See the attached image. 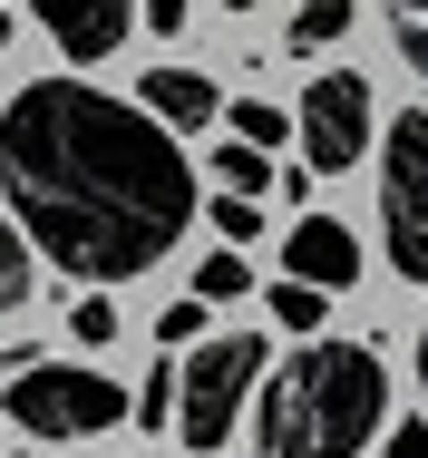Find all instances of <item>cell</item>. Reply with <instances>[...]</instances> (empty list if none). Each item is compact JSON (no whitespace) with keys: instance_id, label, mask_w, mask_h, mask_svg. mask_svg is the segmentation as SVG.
<instances>
[{"instance_id":"cell-17","label":"cell","mask_w":428,"mask_h":458,"mask_svg":"<svg viewBox=\"0 0 428 458\" xmlns=\"http://www.w3.org/2000/svg\"><path fill=\"white\" fill-rule=\"evenodd\" d=\"M195 293L205 302H234V293H254V274H244V254L224 244V254H205V274H195Z\"/></svg>"},{"instance_id":"cell-16","label":"cell","mask_w":428,"mask_h":458,"mask_svg":"<svg viewBox=\"0 0 428 458\" xmlns=\"http://www.w3.org/2000/svg\"><path fill=\"white\" fill-rule=\"evenodd\" d=\"M10 302H29V234L20 225H0V312Z\"/></svg>"},{"instance_id":"cell-18","label":"cell","mask_w":428,"mask_h":458,"mask_svg":"<svg viewBox=\"0 0 428 458\" xmlns=\"http://www.w3.org/2000/svg\"><path fill=\"white\" fill-rule=\"evenodd\" d=\"M205 215H214L224 244H254V234H263V195H224V205H205Z\"/></svg>"},{"instance_id":"cell-2","label":"cell","mask_w":428,"mask_h":458,"mask_svg":"<svg viewBox=\"0 0 428 458\" xmlns=\"http://www.w3.org/2000/svg\"><path fill=\"white\" fill-rule=\"evenodd\" d=\"M390 420V370L360 342H312L282 361L254 400V449L263 458H360Z\"/></svg>"},{"instance_id":"cell-4","label":"cell","mask_w":428,"mask_h":458,"mask_svg":"<svg viewBox=\"0 0 428 458\" xmlns=\"http://www.w3.org/2000/svg\"><path fill=\"white\" fill-rule=\"evenodd\" d=\"M254 380H263L254 332H214L195 361H175V429H185V449H224L244 400H254Z\"/></svg>"},{"instance_id":"cell-21","label":"cell","mask_w":428,"mask_h":458,"mask_svg":"<svg viewBox=\"0 0 428 458\" xmlns=\"http://www.w3.org/2000/svg\"><path fill=\"white\" fill-rule=\"evenodd\" d=\"M390 439V458H428V420H399V429H380Z\"/></svg>"},{"instance_id":"cell-14","label":"cell","mask_w":428,"mask_h":458,"mask_svg":"<svg viewBox=\"0 0 428 458\" xmlns=\"http://www.w3.org/2000/svg\"><path fill=\"white\" fill-rule=\"evenodd\" d=\"M224 117H234V137H244V147H263V157L282 147V107H273V98H234Z\"/></svg>"},{"instance_id":"cell-23","label":"cell","mask_w":428,"mask_h":458,"mask_svg":"<svg viewBox=\"0 0 428 458\" xmlns=\"http://www.w3.org/2000/svg\"><path fill=\"white\" fill-rule=\"evenodd\" d=\"M419 390H428V332H419Z\"/></svg>"},{"instance_id":"cell-5","label":"cell","mask_w":428,"mask_h":458,"mask_svg":"<svg viewBox=\"0 0 428 458\" xmlns=\"http://www.w3.org/2000/svg\"><path fill=\"white\" fill-rule=\"evenodd\" d=\"M380 244L409 283H428V117L380 127Z\"/></svg>"},{"instance_id":"cell-10","label":"cell","mask_w":428,"mask_h":458,"mask_svg":"<svg viewBox=\"0 0 428 458\" xmlns=\"http://www.w3.org/2000/svg\"><path fill=\"white\" fill-rule=\"evenodd\" d=\"M350 10H360V0H302L292 30H282V49H331V39L350 30Z\"/></svg>"},{"instance_id":"cell-15","label":"cell","mask_w":428,"mask_h":458,"mask_svg":"<svg viewBox=\"0 0 428 458\" xmlns=\"http://www.w3.org/2000/svg\"><path fill=\"white\" fill-rule=\"evenodd\" d=\"M156 342H166V352H195V342H205V293H175L166 312H156Z\"/></svg>"},{"instance_id":"cell-13","label":"cell","mask_w":428,"mask_h":458,"mask_svg":"<svg viewBox=\"0 0 428 458\" xmlns=\"http://www.w3.org/2000/svg\"><path fill=\"white\" fill-rule=\"evenodd\" d=\"M322 302H331V293H312V283H273V322H282V332H322Z\"/></svg>"},{"instance_id":"cell-12","label":"cell","mask_w":428,"mask_h":458,"mask_svg":"<svg viewBox=\"0 0 428 458\" xmlns=\"http://www.w3.org/2000/svg\"><path fill=\"white\" fill-rule=\"evenodd\" d=\"M390 10V39H399V59L428 79V0H380Z\"/></svg>"},{"instance_id":"cell-3","label":"cell","mask_w":428,"mask_h":458,"mask_svg":"<svg viewBox=\"0 0 428 458\" xmlns=\"http://www.w3.org/2000/svg\"><path fill=\"white\" fill-rule=\"evenodd\" d=\"M0 410H10L20 439H97V429L127 420V390L107 370H79V361H20Z\"/></svg>"},{"instance_id":"cell-25","label":"cell","mask_w":428,"mask_h":458,"mask_svg":"<svg viewBox=\"0 0 428 458\" xmlns=\"http://www.w3.org/2000/svg\"><path fill=\"white\" fill-rule=\"evenodd\" d=\"M224 10H263V0H224Z\"/></svg>"},{"instance_id":"cell-6","label":"cell","mask_w":428,"mask_h":458,"mask_svg":"<svg viewBox=\"0 0 428 458\" xmlns=\"http://www.w3.org/2000/svg\"><path fill=\"white\" fill-rule=\"evenodd\" d=\"M302 166L312 176H341V166H360V147L380 137V107H370V79L360 69H322L312 89H302Z\"/></svg>"},{"instance_id":"cell-11","label":"cell","mask_w":428,"mask_h":458,"mask_svg":"<svg viewBox=\"0 0 428 458\" xmlns=\"http://www.w3.org/2000/svg\"><path fill=\"white\" fill-rule=\"evenodd\" d=\"M214 185H224V195H263V185H273V157L234 137V147H214Z\"/></svg>"},{"instance_id":"cell-9","label":"cell","mask_w":428,"mask_h":458,"mask_svg":"<svg viewBox=\"0 0 428 458\" xmlns=\"http://www.w3.org/2000/svg\"><path fill=\"white\" fill-rule=\"evenodd\" d=\"M137 107L166 117V127H214V117H224V98H214L205 69H147V79H137Z\"/></svg>"},{"instance_id":"cell-8","label":"cell","mask_w":428,"mask_h":458,"mask_svg":"<svg viewBox=\"0 0 428 458\" xmlns=\"http://www.w3.org/2000/svg\"><path fill=\"white\" fill-rule=\"evenodd\" d=\"M39 20H49V39L69 49V59H107V49H127V20H137V0H39Z\"/></svg>"},{"instance_id":"cell-20","label":"cell","mask_w":428,"mask_h":458,"mask_svg":"<svg viewBox=\"0 0 428 458\" xmlns=\"http://www.w3.org/2000/svg\"><path fill=\"white\" fill-rule=\"evenodd\" d=\"M137 420H147V429H156V420H175V361L147 370V390H137Z\"/></svg>"},{"instance_id":"cell-24","label":"cell","mask_w":428,"mask_h":458,"mask_svg":"<svg viewBox=\"0 0 428 458\" xmlns=\"http://www.w3.org/2000/svg\"><path fill=\"white\" fill-rule=\"evenodd\" d=\"M0 49H10V10H0Z\"/></svg>"},{"instance_id":"cell-22","label":"cell","mask_w":428,"mask_h":458,"mask_svg":"<svg viewBox=\"0 0 428 458\" xmlns=\"http://www.w3.org/2000/svg\"><path fill=\"white\" fill-rule=\"evenodd\" d=\"M185 10H195V0H137V20H147V30H185Z\"/></svg>"},{"instance_id":"cell-1","label":"cell","mask_w":428,"mask_h":458,"mask_svg":"<svg viewBox=\"0 0 428 458\" xmlns=\"http://www.w3.org/2000/svg\"><path fill=\"white\" fill-rule=\"evenodd\" d=\"M0 195L20 205V234L79 283L147 274L195 225L185 147L88 79H29L0 107Z\"/></svg>"},{"instance_id":"cell-19","label":"cell","mask_w":428,"mask_h":458,"mask_svg":"<svg viewBox=\"0 0 428 458\" xmlns=\"http://www.w3.org/2000/svg\"><path fill=\"white\" fill-rule=\"evenodd\" d=\"M69 332H79L88 352H107V342H117V302H107V293H88L79 312H69Z\"/></svg>"},{"instance_id":"cell-7","label":"cell","mask_w":428,"mask_h":458,"mask_svg":"<svg viewBox=\"0 0 428 458\" xmlns=\"http://www.w3.org/2000/svg\"><path fill=\"white\" fill-rule=\"evenodd\" d=\"M282 274L312 283V293H350V283H360V244H350V225H331V215H302V225L282 234Z\"/></svg>"}]
</instances>
